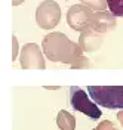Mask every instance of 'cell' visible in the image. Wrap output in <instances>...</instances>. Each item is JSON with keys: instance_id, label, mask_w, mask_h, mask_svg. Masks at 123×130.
<instances>
[{"instance_id": "obj_1", "label": "cell", "mask_w": 123, "mask_h": 130, "mask_svg": "<svg viewBox=\"0 0 123 130\" xmlns=\"http://www.w3.org/2000/svg\"><path fill=\"white\" fill-rule=\"evenodd\" d=\"M88 93L97 105L123 109V86H88Z\"/></svg>"}, {"instance_id": "obj_2", "label": "cell", "mask_w": 123, "mask_h": 130, "mask_svg": "<svg viewBox=\"0 0 123 130\" xmlns=\"http://www.w3.org/2000/svg\"><path fill=\"white\" fill-rule=\"evenodd\" d=\"M70 104L76 111L86 114L89 118H93V120H98L102 114L95 102H90V99L85 93V90H82L77 86L70 87Z\"/></svg>"}, {"instance_id": "obj_3", "label": "cell", "mask_w": 123, "mask_h": 130, "mask_svg": "<svg viewBox=\"0 0 123 130\" xmlns=\"http://www.w3.org/2000/svg\"><path fill=\"white\" fill-rule=\"evenodd\" d=\"M107 5L114 16H123V0H107Z\"/></svg>"}]
</instances>
